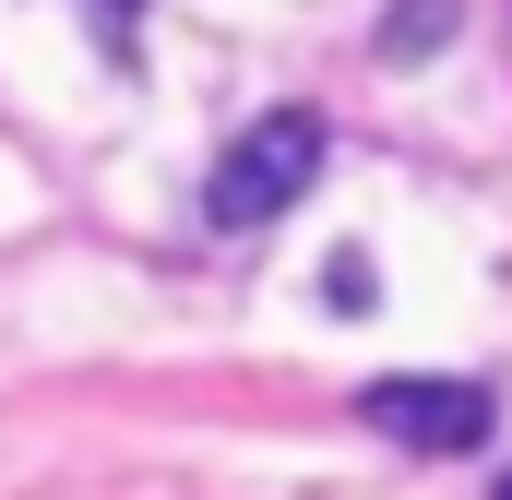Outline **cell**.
<instances>
[{
    "instance_id": "6da1fadb",
    "label": "cell",
    "mask_w": 512,
    "mask_h": 500,
    "mask_svg": "<svg viewBox=\"0 0 512 500\" xmlns=\"http://www.w3.org/2000/svg\"><path fill=\"white\" fill-rule=\"evenodd\" d=\"M310 179H322V108H262V120L215 155L203 215H215V227H274Z\"/></svg>"
},
{
    "instance_id": "7a4b0ae2",
    "label": "cell",
    "mask_w": 512,
    "mask_h": 500,
    "mask_svg": "<svg viewBox=\"0 0 512 500\" xmlns=\"http://www.w3.org/2000/svg\"><path fill=\"white\" fill-rule=\"evenodd\" d=\"M358 417L382 429L393 453H489V429H501V393L489 381H429V370H393V381H370L358 393Z\"/></svg>"
},
{
    "instance_id": "3957f363",
    "label": "cell",
    "mask_w": 512,
    "mask_h": 500,
    "mask_svg": "<svg viewBox=\"0 0 512 500\" xmlns=\"http://www.w3.org/2000/svg\"><path fill=\"white\" fill-rule=\"evenodd\" d=\"M441 36H453V0H393L382 12V60H429Z\"/></svg>"
},
{
    "instance_id": "277c9868",
    "label": "cell",
    "mask_w": 512,
    "mask_h": 500,
    "mask_svg": "<svg viewBox=\"0 0 512 500\" xmlns=\"http://www.w3.org/2000/svg\"><path fill=\"white\" fill-rule=\"evenodd\" d=\"M322 298H334V310H370V250H334V274H322Z\"/></svg>"
},
{
    "instance_id": "5b68a950",
    "label": "cell",
    "mask_w": 512,
    "mask_h": 500,
    "mask_svg": "<svg viewBox=\"0 0 512 500\" xmlns=\"http://www.w3.org/2000/svg\"><path fill=\"white\" fill-rule=\"evenodd\" d=\"M108 12H131V0H108Z\"/></svg>"
},
{
    "instance_id": "8992f818",
    "label": "cell",
    "mask_w": 512,
    "mask_h": 500,
    "mask_svg": "<svg viewBox=\"0 0 512 500\" xmlns=\"http://www.w3.org/2000/svg\"><path fill=\"white\" fill-rule=\"evenodd\" d=\"M501 500H512V477H501Z\"/></svg>"
}]
</instances>
